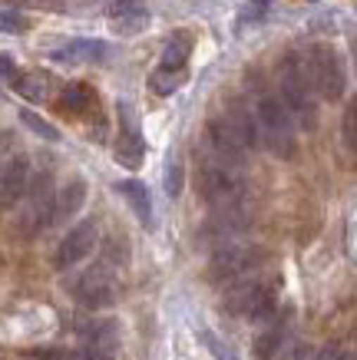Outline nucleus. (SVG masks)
<instances>
[{"label":"nucleus","instance_id":"f257e3e1","mask_svg":"<svg viewBox=\"0 0 357 360\" xmlns=\"http://www.w3.org/2000/svg\"><path fill=\"white\" fill-rule=\"evenodd\" d=\"M245 169L238 165H228L215 155L202 153V162H199V192H202V202L212 205V212H235V208H245Z\"/></svg>","mask_w":357,"mask_h":360},{"label":"nucleus","instance_id":"f03ea898","mask_svg":"<svg viewBox=\"0 0 357 360\" xmlns=\"http://www.w3.org/2000/svg\"><path fill=\"white\" fill-rule=\"evenodd\" d=\"M278 93H282V103L284 110L292 112V120L301 126V129H314L318 122V99H314V86H311V77L304 70V60L301 56L288 53L278 66Z\"/></svg>","mask_w":357,"mask_h":360},{"label":"nucleus","instance_id":"7ed1b4c3","mask_svg":"<svg viewBox=\"0 0 357 360\" xmlns=\"http://www.w3.org/2000/svg\"><path fill=\"white\" fill-rule=\"evenodd\" d=\"M255 122H258V139L268 146L271 155L278 159H292L298 153V142H294V120L292 112L284 110V103L271 93H261L255 99Z\"/></svg>","mask_w":357,"mask_h":360},{"label":"nucleus","instance_id":"20e7f679","mask_svg":"<svg viewBox=\"0 0 357 360\" xmlns=\"http://www.w3.org/2000/svg\"><path fill=\"white\" fill-rule=\"evenodd\" d=\"M222 307L235 317H249L255 324H265L278 314V284L265 281V278H245L228 288Z\"/></svg>","mask_w":357,"mask_h":360},{"label":"nucleus","instance_id":"39448f33","mask_svg":"<svg viewBox=\"0 0 357 360\" xmlns=\"http://www.w3.org/2000/svg\"><path fill=\"white\" fill-rule=\"evenodd\" d=\"M265 262V251L245 241H228L218 245L208 258V281L212 284H238L251 278V271Z\"/></svg>","mask_w":357,"mask_h":360},{"label":"nucleus","instance_id":"423d86ee","mask_svg":"<svg viewBox=\"0 0 357 360\" xmlns=\"http://www.w3.org/2000/svg\"><path fill=\"white\" fill-rule=\"evenodd\" d=\"M304 70L311 77V86L314 93L327 103H337L344 96V86H347V77H344V63L331 44H314L308 50V60H304Z\"/></svg>","mask_w":357,"mask_h":360},{"label":"nucleus","instance_id":"0eeeda50","mask_svg":"<svg viewBox=\"0 0 357 360\" xmlns=\"http://www.w3.org/2000/svg\"><path fill=\"white\" fill-rule=\"evenodd\" d=\"M54 202H56V188H54V172L44 169L30 179L27 186V195H23V231L27 235H37V231L50 229V219H54Z\"/></svg>","mask_w":357,"mask_h":360},{"label":"nucleus","instance_id":"6e6552de","mask_svg":"<svg viewBox=\"0 0 357 360\" xmlns=\"http://www.w3.org/2000/svg\"><path fill=\"white\" fill-rule=\"evenodd\" d=\"M76 301L89 311H99V307H113L119 297V284H116V274L109 264H93L89 271L80 274V281L73 288Z\"/></svg>","mask_w":357,"mask_h":360},{"label":"nucleus","instance_id":"1a4fd4ad","mask_svg":"<svg viewBox=\"0 0 357 360\" xmlns=\"http://www.w3.org/2000/svg\"><path fill=\"white\" fill-rule=\"evenodd\" d=\"M96 241H99V221L96 219L76 221L73 229L63 235L60 248H56V268H60V271H70L73 264H80L89 251L96 248Z\"/></svg>","mask_w":357,"mask_h":360},{"label":"nucleus","instance_id":"9d476101","mask_svg":"<svg viewBox=\"0 0 357 360\" xmlns=\"http://www.w3.org/2000/svg\"><path fill=\"white\" fill-rule=\"evenodd\" d=\"M142 155H146V142H142L136 110L126 99H119V139H116V162L123 169H139Z\"/></svg>","mask_w":357,"mask_h":360},{"label":"nucleus","instance_id":"9b49d317","mask_svg":"<svg viewBox=\"0 0 357 360\" xmlns=\"http://www.w3.org/2000/svg\"><path fill=\"white\" fill-rule=\"evenodd\" d=\"M119 350V324L116 321H96L83 328L80 357L83 360H116Z\"/></svg>","mask_w":357,"mask_h":360},{"label":"nucleus","instance_id":"f8f14e48","mask_svg":"<svg viewBox=\"0 0 357 360\" xmlns=\"http://www.w3.org/2000/svg\"><path fill=\"white\" fill-rule=\"evenodd\" d=\"M106 20L123 37H136L149 27V7H146V0H113L106 11Z\"/></svg>","mask_w":357,"mask_h":360},{"label":"nucleus","instance_id":"ddd939ff","mask_svg":"<svg viewBox=\"0 0 357 360\" xmlns=\"http://www.w3.org/2000/svg\"><path fill=\"white\" fill-rule=\"evenodd\" d=\"M30 159L23 153H17L11 162L0 169V205H13L27 195V186H30Z\"/></svg>","mask_w":357,"mask_h":360},{"label":"nucleus","instance_id":"4468645a","mask_svg":"<svg viewBox=\"0 0 357 360\" xmlns=\"http://www.w3.org/2000/svg\"><path fill=\"white\" fill-rule=\"evenodd\" d=\"M288 317L292 311H278V314L265 321V328L258 330L255 338V360H275V354L284 347V338H288Z\"/></svg>","mask_w":357,"mask_h":360},{"label":"nucleus","instance_id":"2eb2a0df","mask_svg":"<svg viewBox=\"0 0 357 360\" xmlns=\"http://www.w3.org/2000/svg\"><path fill=\"white\" fill-rule=\"evenodd\" d=\"M87 205V179H70L63 188H56V202H54V219L50 225H63L73 221V215H80V208Z\"/></svg>","mask_w":357,"mask_h":360},{"label":"nucleus","instance_id":"dca6fc26","mask_svg":"<svg viewBox=\"0 0 357 360\" xmlns=\"http://www.w3.org/2000/svg\"><path fill=\"white\" fill-rule=\"evenodd\" d=\"M109 53V44L103 40H70L50 50L56 63H103Z\"/></svg>","mask_w":357,"mask_h":360},{"label":"nucleus","instance_id":"f3484780","mask_svg":"<svg viewBox=\"0 0 357 360\" xmlns=\"http://www.w3.org/2000/svg\"><path fill=\"white\" fill-rule=\"evenodd\" d=\"M116 192L126 198V205L132 208V215L139 219L142 229H152V225H156V215H152V195L139 179H123V182H116Z\"/></svg>","mask_w":357,"mask_h":360},{"label":"nucleus","instance_id":"a211bd4d","mask_svg":"<svg viewBox=\"0 0 357 360\" xmlns=\"http://www.w3.org/2000/svg\"><path fill=\"white\" fill-rule=\"evenodd\" d=\"M23 99H30V103H46V99L54 96L56 89V79L44 70H30V73H17V79L11 83Z\"/></svg>","mask_w":357,"mask_h":360},{"label":"nucleus","instance_id":"6ab92c4d","mask_svg":"<svg viewBox=\"0 0 357 360\" xmlns=\"http://www.w3.org/2000/svg\"><path fill=\"white\" fill-rule=\"evenodd\" d=\"M192 46H195L192 33L179 30L175 37H169V40H165L159 66H165V70H185V66H189V56H192Z\"/></svg>","mask_w":357,"mask_h":360},{"label":"nucleus","instance_id":"aec40b11","mask_svg":"<svg viewBox=\"0 0 357 360\" xmlns=\"http://www.w3.org/2000/svg\"><path fill=\"white\" fill-rule=\"evenodd\" d=\"M56 106L66 112V116H87L93 106H96V93L83 83H73V86H66L56 99Z\"/></svg>","mask_w":357,"mask_h":360},{"label":"nucleus","instance_id":"412c9836","mask_svg":"<svg viewBox=\"0 0 357 360\" xmlns=\"http://www.w3.org/2000/svg\"><path fill=\"white\" fill-rule=\"evenodd\" d=\"M185 83V70H165V66H156L149 73V89L156 96H173L175 89Z\"/></svg>","mask_w":357,"mask_h":360},{"label":"nucleus","instance_id":"4be33fe9","mask_svg":"<svg viewBox=\"0 0 357 360\" xmlns=\"http://www.w3.org/2000/svg\"><path fill=\"white\" fill-rule=\"evenodd\" d=\"M182 186H185V169H182V159L175 153H169L165 159V175H163V188L169 198H179L182 195Z\"/></svg>","mask_w":357,"mask_h":360},{"label":"nucleus","instance_id":"5701e85b","mask_svg":"<svg viewBox=\"0 0 357 360\" xmlns=\"http://www.w3.org/2000/svg\"><path fill=\"white\" fill-rule=\"evenodd\" d=\"M20 122L27 126V129H33L37 136H44V139H50V142H60V129H56L54 122H46V120H40L33 110H20Z\"/></svg>","mask_w":357,"mask_h":360},{"label":"nucleus","instance_id":"b1692460","mask_svg":"<svg viewBox=\"0 0 357 360\" xmlns=\"http://www.w3.org/2000/svg\"><path fill=\"white\" fill-rule=\"evenodd\" d=\"M341 136H344V146L357 153V96L347 99L344 120H341Z\"/></svg>","mask_w":357,"mask_h":360},{"label":"nucleus","instance_id":"393cba45","mask_svg":"<svg viewBox=\"0 0 357 360\" xmlns=\"http://www.w3.org/2000/svg\"><path fill=\"white\" fill-rule=\"evenodd\" d=\"M30 20L17 11H0V33H27Z\"/></svg>","mask_w":357,"mask_h":360},{"label":"nucleus","instance_id":"a878e982","mask_svg":"<svg viewBox=\"0 0 357 360\" xmlns=\"http://www.w3.org/2000/svg\"><path fill=\"white\" fill-rule=\"evenodd\" d=\"M202 340H206V347L212 350V354H215V360H238V357H235V350H228L225 344H222V340H218L215 334H212V330H202Z\"/></svg>","mask_w":357,"mask_h":360},{"label":"nucleus","instance_id":"bb28decb","mask_svg":"<svg viewBox=\"0 0 357 360\" xmlns=\"http://www.w3.org/2000/svg\"><path fill=\"white\" fill-rule=\"evenodd\" d=\"M17 153H20V149L13 146V132H0V169L11 162Z\"/></svg>","mask_w":357,"mask_h":360},{"label":"nucleus","instance_id":"cd10ccee","mask_svg":"<svg viewBox=\"0 0 357 360\" xmlns=\"http://www.w3.org/2000/svg\"><path fill=\"white\" fill-rule=\"evenodd\" d=\"M30 360H83L80 357V350L70 354V350H33Z\"/></svg>","mask_w":357,"mask_h":360},{"label":"nucleus","instance_id":"c85d7f7f","mask_svg":"<svg viewBox=\"0 0 357 360\" xmlns=\"http://www.w3.org/2000/svg\"><path fill=\"white\" fill-rule=\"evenodd\" d=\"M17 79V63L11 53H0V83H13Z\"/></svg>","mask_w":357,"mask_h":360},{"label":"nucleus","instance_id":"c756f323","mask_svg":"<svg viewBox=\"0 0 357 360\" xmlns=\"http://www.w3.org/2000/svg\"><path fill=\"white\" fill-rule=\"evenodd\" d=\"M351 53H354V70H357V37L351 40Z\"/></svg>","mask_w":357,"mask_h":360}]
</instances>
